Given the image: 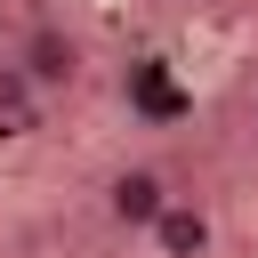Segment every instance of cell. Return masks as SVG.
Wrapping results in <instances>:
<instances>
[{
	"mask_svg": "<svg viewBox=\"0 0 258 258\" xmlns=\"http://www.w3.org/2000/svg\"><path fill=\"white\" fill-rule=\"evenodd\" d=\"M177 185H169V169L161 161H121L113 177H105V218L121 226V234H145L153 226V210L169 202Z\"/></svg>",
	"mask_w": 258,
	"mask_h": 258,
	"instance_id": "cell-2",
	"label": "cell"
},
{
	"mask_svg": "<svg viewBox=\"0 0 258 258\" xmlns=\"http://www.w3.org/2000/svg\"><path fill=\"white\" fill-rule=\"evenodd\" d=\"M145 250H153V258H210V250H218V218H210V202L169 194V202L153 210V226H145Z\"/></svg>",
	"mask_w": 258,
	"mask_h": 258,
	"instance_id": "cell-3",
	"label": "cell"
},
{
	"mask_svg": "<svg viewBox=\"0 0 258 258\" xmlns=\"http://www.w3.org/2000/svg\"><path fill=\"white\" fill-rule=\"evenodd\" d=\"M8 64L56 105V97H73L81 81H89V40L64 24V16H32L24 32H16V48H8Z\"/></svg>",
	"mask_w": 258,
	"mask_h": 258,
	"instance_id": "cell-1",
	"label": "cell"
},
{
	"mask_svg": "<svg viewBox=\"0 0 258 258\" xmlns=\"http://www.w3.org/2000/svg\"><path fill=\"white\" fill-rule=\"evenodd\" d=\"M242 121H250V129H258V81H250V97H242Z\"/></svg>",
	"mask_w": 258,
	"mask_h": 258,
	"instance_id": "cell-5",
	"label": "cell"
},
{
	"mask_svg": "<svg viewBox=\"0 0 258 258\" xmlns=\"http://www.w3.org/2000/svg\"><path fill=\"white\" fill-rule=\"evenodd\" d=\"M40 105H48V97H40V89H32V81H24L8 56H0V137H32Z\"/></svg>",
	"mask_w": 258,
	"mask_h": 258,
	"instance_id": "cell-4",
	"label": "cell"
}]
</instances>
